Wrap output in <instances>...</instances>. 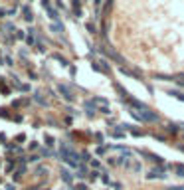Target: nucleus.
Returning <instances> with one entry per match:
<instances>
[{"label": "nucleus", "instance_id": "obj_14", "mask_svg": "<svg viewBox=\"0 0 184 190\" xmlns=\"http://www.w3.org/2000/svg\"><path fill=\"white\" fill-rule=\"evenodd\" d=\"M176 176H184V164H176Z\"/></svg>", "mask_w": 184, "mask_h": 190}, {"label": "nucleus", "instance_id": "obj_31", "mask_svg": "<svg viewBox=\"0 0 184 190\" xmlns=\"http://www.w3.org/2000/svg\"><path fill=\"white\" fill-rule=\"evenodd\" d=\"M93 4H95V6H99V4H101V0H93Z\"/></svg>", "mask_w": 184, "mask_h": 190}, {"label": "nucleus", "instance_id": "obj_28", "mask_svg": "<svg viewBox=\"0 0 184 190\" xmlns=\"http://www.w3.org/2000/svg\"><path fill=\"white\" fill-rule=\"evenodd\" d=\"M99 111H101V113H103V115H111V111H109V109H107V107H103V109H99Z\"/></svg>", "mask_w": 184, "mask_h": 190}, {"label": "nucleus", "instance_id": "obj_13", "mask_svg": "<svg viewBox=\"0 0 184 190\" xmlns=\"http://www.w3.org/2000/svg\"><path fill=\"white\" fill-rule=\"evenodd\" d=\"M168 95H172V97H176V99H180V101H184V93H180V91H168Z\"/></svg>", "mask_w": 184, "mask_h": 190}, {"label": "nucleus", "instance_id": "obj_27", "mask_svg": "<svg viewBox=\"0 0 184 190\" xmlns=\"http://www.w3.org/2000/svg\"><path fill=\"white\" fill-rule=\"evenodd\" d=\"M28 160H32V163H36V160H40V154H34V157H30Z\"/></svg>", "mask_w": 184, "mask_h": 190}, {"label": "nucleus", "instance_id": "obj_6", "mask_svg": "<svg viewBox=\"0 0 184 190\" xmlns=\"http://www.w3.org/2000/svg\"><path fill=\"white\" fill-rule=\"evenodd\" d=\"M113 10V0H105V4H103V18H107L109 14H111Z\"/></svg>", "mask_w": 184, "mask_h": 190}, {"label": "nucleus", "instance_id": "obj_4", "mask_svg": "<svg viewBox=\"0 0 184 190\" xmlns=\"http://www.w3.org/2000/svg\"><path fill=\"white\" fill-rule=\"evenodd\" d=\"M164 176H166V170L162 166H157V168H153V170L147 172V178H148V180H153V178H164Z\"/></svg>", "mask_w": 184, "mask_h": 190}, {"label": "nucleus", "instance_id": "obj_1", "mask_svg": "<svg viewBox=\"0 0 184 190\" xmlns=\"http://www.w3.org/2000/svg\"><path fill=\"white\" fill-rule=\"evenodd\" d=\"M42 6L46 8V12L49 14V18L54 20V22H59V14H58V10H55L54 6L49 4V0H42Z\"/></svg>", "mask_w": 184, "mask_h": 190}, {"label": "nucleus", "instance_id": "obj_26", "mask_svg": "<svg viewBox=\"0 0 184 190\" xmlns=\"http://www.w3.org/2000/svg\"><path fill=\"white\" fill-rule=\"evenodd\" d=\"M75 190H89V188H87L85 184H77V186H75Z\"/></svg>", "mask_w": 184, "mask_h": 190}, {"label": "nucleus", "instance_id": "obj_17", "mask_svg": "<svg viewBox=\"0 0 184 190\" xmlns=\"http://www.w3.org/2000/svg\"><path fill=\"white\" fill-rule=\"evenodd\" d=\"M44 141H46V145H48V147H54V143H55V141L52 139L49 135H46V137H44Z\"/></svg>", "mask_w": 184, "mask_h": 190}, {"label": "nucleus", "instance_id": "obj_11", "mask_svg": "<svg viewBox=\"0 0 184 190\" xmlns=\"http://www.w3.org/2000/svg\"><path fill=\"white\" fill-rule=\"evenodd\" d=\"M52 58H54V59H58V62L62 63V65H69V62H68L65 58H63V55H59V54H54Z\"/></svg>", "mask_w": 184, "mask_h": 190}, {"label": "nucleus", "instance_id": "obj_25", "mask_svg": "<svg viewBox=\"0 0 184 190\" xmlns=\"http://www.w3.org/2000/svg\"><path fill=\"white\" fill-rule=\"evenodd\" d=\"M36 48H38L40 52H46V48H44V44H42V42H38V44H36Z\"/></svg>", "mask_w": 184, "mask_h": 190}, {"label": "nucleus", "instance_id": "obj_20", "mask_svg": "<svg viewBox=\"0 0 184 190\" xmlns=\"http://www.w3.org/2000/svg\"><path fill=\"white\" fill-rule=\"evenodd\" d=\"M131 135L133 137H143V133H141L139 129H133V127H131Z\"/></svg>", "mask_w": 184, "mask_h": 190}, {"label": "nucleus", "instance_id": "obj_23", "mask_svg": "<svg viewBox=\"0 0 184 190\" xmlns=\"http://www.w3.org/2000/svg\"><path fill=\"white\" fill-rule=\"evenodd\" d=\"M109 147H97V154L101 157V154H105V150H107Z\"/></svg>", "mask_w": 184, "mask_h": 190}, {"label": "nucleus", "instance_id": "obj_12", "mask_svg": "<svg viewBox=\"0 0 184 190\" xmlns=\"http://www.w3.org/2000/svg\"><path fill=\"white\" fill-rule=\"evenodd\" d=\"M79 4H81V0H71V6H73V10H75V14H77V16H81Z\"/></svg>", "mask_w": 184, "mask_h": 190}, {"label": "nucleus", "instance_id": "obj_2", "mask_svg": "<svg viewBox=\"0 0 184 190\" xmlns=\"http://www.w3.org/2000/svg\"><path fill=\"white\" fill-rule=\"evenodd\" d=\"M137 113L143 117V121H150V123H157V121H158V115L154 113L153 109H148V107L144 109V111H137Z\"/></svg>", "mask_w": 184, "mask_h": 190}, {"label": "nucleus", "instance_id": "obj_34", "mask_svg": "<svg viewBox=\"0 0 184 190\" xmlns=\"http://www.w3.org/2000/svg\"><path fill=\"white\" fill-rule=\"evenodd\" d=\"M44 190H48V188H44Z\"/></svg>", "mask_w": 184, "mask_h": 190}, {"label": "nucleus", "instance_id": "obj_15", "mask_svg": "<svg viewBox=\"0 0 184 190\" xmlns=\"http://www.w3.org/2000/svg\"><path fill=\"white\" fill-rule=\"evenodd\" d=\"M113 137H115V139H123V137H125L123 129H117V131H113Z\"/></svg>", "mask_w": 184, "mask_h": 190}, {"label": "nucleus", "instance_id": "obj_30", "mask_svg": "<svg viewBox=\"0 0 184 190\" xmlns=\"http://www.w3.org/2000/svg\"><path fill=\"white\" fill-rule=\"evenodd\" d=\"M91 166H93V168H99V160H91Z\"/></svg>", "mask_w": 184, "mask_h": 190}, {"label": "nucleus", "instance_id": "obj_19", "mask_svg": "<svg viewBox=\"0 0 184 190\" xmlns=\"http://www.w3.org/2000/svg\"><path fill=\"white\" fill-rule=\"evenodd\" d=\"M85 174H87V168H79V172H77L75 176L77 178H85Z\"/></svg>", "mask_w": 184, "mask_h": 190}, {"label": "nucleus", "instance_id": "obj_33", "mask_svg": "<svg viewBox=\"0 0 184 190\" xmlns=\"http://www.w3.org/2000/svg\"><path fill=\"white\" fill-rule=\"evenodd\" d=\"M4 14H6V12H4V10H0V16H4Z\"/></svg>", "mask_w": 184, "mask_h": 190}, {"label": "nucleus", "instance_id": "obj_22", "mask_svg": "<svg viewBox=\"0 0 184 190\" xmlns=\"http://www.w3.org/2000/svg\"><path fill=\"white\" fill-rule=\"evenodd\" d=\"M157 79H160V81H170L172 77L170 75H157Z\"/></svg>", "mask_w": 184, "mask_h": 190}, {"label": "nucleus", "instance_id": "obj_9", "mask_svg": "<svg viewBox=\"0 0 184 190\" xmlns=\"http://www.w3.org/2000/svg\"><path fill=\"white\" fill-rule=\"evenodd\" d=\"M49 30H52V32H58V34H59V32H63V24H62V22H52Z\"/></svg>", "mask_w": 184, "mask_h": 190}, {"label": "nucleus", "instance_id": "obj_18", "mask_svg": "<svg viewBox=\"0 0 184 190\" xmlns=\"http://www.w3.org/2000/svg\"><path fill=\"white\" fill-rule=\"evenodd\" d=\"M46 172H48V168H46V166H38L36 168V174H40V176H44Z\"/></svg>", "mask_w": 184, "mask_h": 190}, {"label": "nucleus", "instance_id": "obj_5", "mask_svg": "<svg viewBox=\"0 0 184 190\" xmlns=\"http://www.w3.org/2000/svg\"><path fill=\"white\" fill-rule=\"evenodd\" d=\"M22 14H24V20H26V22H34V16H32L30 6H22Z\"/></svg>", "mask_w": 184, "mask_h": 190}, {"label": "nucleus", "instance_id": "obj_21", "mask_svg": "<svg viewBox=\"0 0 184 190\" xmlns=\"http://www.w3.org/2000/svg\"><path fill=\"white\" fill-rule=\"evenodd\" d=\"M16 38H18V40H24V38H26L24 30H16Z\"/></svg>", "mask_w": 184, "mask_h": 190}, {"label": "nucleus", "instance_id": "obj_7", "mask_svg": "<svg viewBox=\"0 0 184 190\" xmlns=\"http://www.w3.org/2000/svg\"><path fill=\"white\" fill-rule=\"evenodd\" d=\"M143 154L148 158V160H153V163H157V164H162V158L158 157V154H153V153H143Z\"/></svg>", "mask_w": 184, "mask_h": 190}, {"label": "nucleus", "instance_id": "obj_3", "mask_svg": "<svg viewBox=\"0 0 184 190\" xmlns=\"http://www.w3.org/2000/svg\"><path fill=\"white\" fill-rule=\"evenodd\" d=\"M58 91L62 93V97H63V99H68V101H73V99H75V95H73V91L69 89L68 85H63V83H59V85H58Z\"/></svg>", "mask_w": 184, "mask_h": 190}, {"label": "nucleus", "instance_id": "obj_8", "mask_svg": "<svg viewBox=\"0 0 184 190\" xmlns=\"http://www.w3.org/2000/svg\"><path fill=\"white\" fill-rule=\"evenodd\" d=\"M62 180H63V182H69V184H71V182H73V174H71V172H68L65 168H63V170H62Z\"/></svg>", "mask_w": 184, "mask_h": 190}, {"label": "nucleus", "instance_id": "obj_32", "mask_svg": "<svg viewBox=\"0 0 184 190\" xmlns=\"http://www.w3.org/2000/svg\"><path fill=\"white\" fill-rule=\"evenodd\" d=\"M6 190H14V186H6Z\"/></svg>", "mask_w": 184, "mask_h": 190}, {"label": "nucleus", "instance_id": "obj_29", "mask_svg": "<svg viewBox=\"0 0 184 190\" xmlns=\"http://www.w3.org/2000/svg\"><path fill=\"white\" fill-rule=\"evenodd\" d=\"M168 190H184V186H168Z\"/></svg>", "mask_w": 184, "mask_h": 190}, {"label": "nucleus", "instance_id": "obj_10", "mask_svg": "<svg viewBox=\"0 0 184 190\" xmlns=\"http://www.w3.org/2000/svg\"><path fill=\"white\" fill-rule=\"evenodd\" d=\"M34 101H36V103H40L42 107H48V101H46L40 93H34Z\"/></svg>", "mask_w": 184, "mask_h": 190}, {"label": "nucleus", "instance_id": "obj_24", "mask_svg": "<svg viewBox=\"0 0 184 190\" xmlns=\"http://www.w3.org/2000/svg\"><path fill=\"white\" fill-rule=\"evenodd\" d=\"M81 160H85V163H87V160H89V153H81Z\"/></svg>", "mask_w": 184, "mask_h": 190}, {"label": "nucleus", "instance_id": "obj_16", "mask_svg": "<svg viewBox=\"0 0 184 190\" xmlns=\"http://www.w3.org/2000/svg\"><path fill=\"white\" fill-rule=\"evenodd\" d=\"M42 154H44V157H58L54 150H49V149H42Z\"/></svg>", "mask_w": 184, "mask_h": 190}]
</instances>
